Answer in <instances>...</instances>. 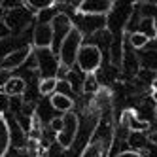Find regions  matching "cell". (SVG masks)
Instances as JSON below:
<instances>
[{
	"mask_svg": "<svg viewBox=\"0 0 157 157\" xmlns=\"http://www.w3.org/2000/svg\"><path fill=\"white\" fill-rule=\"evenodd\" d=\"M82 46H83V32H82V29H78L74 25L68 30V34L64 36V40L59 44V48H57L59 64L70 70L76 64V57H78V51H80Z\"/></svg>",
	"mask_w": 157,
	"mask_h": 157,
	"instance_id": "1",
	"label": "cell"
},
{
	"mask_svg": "<svg viewBox=\"0 0 157 157\" xmlns=\"http://www.w3.org/2000/svg\"><path fill=\"white\" fill-rule=\"evenodd\" d=\"M76 64L83 74L93 76L100 68V64H102V49L97 44H83L80 51H78Z\"/></svg>",
	"mask_w": 157,
	"mask_h": 157,
	"instance_id": "2",
	"label": "cell"
},
{
	"mask_svg": "<svg viewBox=\"0 0 157 157\" xmlns=\"http://www.w3.org/2000/svg\"><path fill=\"white\" fill-rule=\"evenodd\" d=\"M61 131L57 132V142L63 150H70L72 144L78 136V129H80V119L74 112H66V114L61 116Z\"/></svg>",
	"mask_w": 157,
	"mask_h": 157,
	"instance_id": "3",
	"label": "cell"
},
{
	"mask_svg": "<svg viewBox=\"0 0 157 157\" xmlns=\"http://www.w3.org/2000/svg\"><path fill=\"white\" fill-rule=\"evenodd\" d=\"M114 2L112 0H83L76 6V13L83 17H104L114 10Z\"/></svg>",
	"mask_w": 157,
	"mask_h": 157,
	"instance_id": "4",
	"label": "cell"
},
{
	"mask_svg": "<svg viewBox=\"0 0 157 157\" xmlns=\"http://www.w3.org/2000/svg\"><path fill=\"white\" fill-rule=\"evenodd\" d=\"M36 59H38V70L44 76L42 80L48 78H57L59 72V59L51 49H36Z\"/></svg>",
	"mask_w": 157,
	"mask_h": 157,
	"instance_id": "5",
	"label": "cell"
},
{
	"mask_svg": "<svg viewBox=\"0 0 157 157\" xmlns=\"http://www.w3.org/2000/svg\"><path fill=\"white\" fill-rule=\"evenodd\" d=\"M49 25H51V32H53V46H51V51H53V49L59 48V44L64 40V36L68 34V30L74 27V23H72V19L66 13L57 12Z\"/></svg>",
	"mask_w": 157,
	"mask_h": 157,
	"instance_id": "6",
	"label": "cell"
},
{
	"mask_svg": "<svg viewBox=\"0 0 157 157\" xmlns=\"http://www.w3.org/2000/svg\"><path fill=\"white\" fill-rule=\"evenodd\" d=\"M32 53H34L32 46H23L21 49H15V51H12V53L4 55L2 61H0V70L10 72V70L19 68V66H23V64L29 61V57H30Z\"/></svg>",
	"mask_w": 157,
	"mask_h": 157,
	"instance_id": "7",
	"label": "cell"
},
{
	"mask_svg": "<svg viewBox=\"0 0 157 157\" xmlns=\"http://www.w3.org/2000/svg\"><path fill=\"white\" fill-rule=\"evenodd\" d=\"M53 46V32H51V25L44 23V25H36L32 30V49H51Z\"/></svg>",
	"mask_w": 157,
	"mask_h": 157,
	"instance_id": "8",
	"label": "cell"
},
{
	"mask_svg": "<svg viewBox=\"0 0 157 157\" xmlns=\"http://www.w3.org/2000/svg\"><path fill=\"white\" fill-rule=\"evenodd\" d=\"M121 123H123V125H127V129H129L131 132H138V134H142L144 131H148V129H150V121L136 117L131 110L123 112V116H121Z\"/></svg>",
	"mask_w": 157,
	"mask_h": 157,
	"instance_id": "9",
	"label": "cell"
},
{
	"mask_svg": "<svg viewBox=\"0 0 157 157\" xmlns=\"http://www.w3.org/2000/svg\"><path fill=\"white\" fill-rule=\"evenodd\" d=\"M25 89H27V83H25L23 78L13 76V78H8L6 83L2 85V89H0V91L6 93L8 97H17V95H23Z\"/></svg>",
	"mask_w": 157,
	"mask_h": 157,
	"instance_id": "10",
	"label": "cell"
},
{
	"mask_svg": "<svg viewBox=\"0 0 157 157\" xmlns=\"http://www.w3.org/2000/svg\"><path fill=\"white\" fill-rule=\"evenodd\" d=\"M12 148V131L4 116H0V157H6V153Z\"/></svg>",
	"mask_w": 157,
	"mask_h": 157,
	"instance_id": "11",
	"label": "cell"
},
{
	"mask_svg": "<svg viewBox=\"0 0 157 157\" xmlns=\"http://www.w3.org/2000/svg\"><path fill=\"white\" fill-rule=\"evenodd\" d=\"M51 108L61 112V114H66V112H72L74 108V100L66 95H59V93H53L51 95Z\"/></svg>",
	"mask_w": 157,
	"mask_h": 157,
	"instance_id": "12",
	"label": "cell"
},
{
	"mask_svg": "<svg viewBox=\"0 0 157 157\" xmlns=\"http://www.w3.org/2000/svg\"><path fill=\"white\" fill-rule=\"evenodd\" d=\"M138 32L144 34L150 42L157 38V27H155V17L153 15H146L140 19V25H138Z\"/></svg>",
	"mask_w": 157,
	"mask_h": 157,
	"instance_id": "13",
	"label": "cell"
},
{
	"mask_svg": "<svg viewBox=\"0 0 157 157\" xmlns=\"http://www.w3.org/2000/svg\"><path fill=\"white\" fill-rule=\"evenodd\" d=\"M21 4H23V8L29 10L32 15L42 12V10H48V8H55V6H57L55 0H27V2H21Z\"/></svg>",
	"mask_w": 157,
	"mask_h": 157,
	"instance_id": "14",
	"label": "cell"
},
{
	"mask_svg": "<svg viewBox=\"0 0 157 157\" xmlns=\"http://www.w3.org/2000/svg\"><path fill=\"white\" fill-rule=\"evenodd\" d=\"M55 87H57V78H48V80H40L38 91L44 97H51L55 93Z\"/></svg>",
	"mask_w": 157,
	"mask_h": 157,
	"instance_id": "15",
	"label": "cell"
},
{
	"mask_svg": "<svg viewBox=\"0 0 157 157\" xmlns=\"http://www.w3.org/2000/svg\"><path fill=\"white\" fill-rule=\"evenodd\" d=\"M129 44L132 46V49H144L150 44V40L146 38L144 34H140L138 30H134V32H131V34H129Z\"/></svg>",
	"mask_w": 157,
	"mask_h": 157,
	"instance_id": "16",
	"label": "cell"
},
{
	"mask_svg": "<svg viewBox=\"0 0 157 157\" xmlns=\"http://www.w3.org/2000/svg\"><path fill=\"white\" fill-rule=\"evenodd\" d=\"M55 8H48V10H42V12L36 13V19H38V25H44V23H51V19L55 17Z\"/></svg>",
	"mask_w": 157,
	"mask_h": 157,
	"instance_id": "17",
	"label": "cell"
},
{
	"mask_svg": "<svg viewBox=\"0 0 157 157\" xmlns=\"http://www.w3.org/2000/svg\"><path fill=\"white\" fill-rule=\"evenodd\" d=\"M30 134H32V138H40V134H42V123H40L38 114H32L30 117Z\"/></svg>",
	"mask_w": 157,
	"mask_h": 157,
	"instance_id": "18",
	"label": "cell"
},
{
	"mask_svg": "<svg viewBox=\"0 0 157 157\" xmlns=\"http://www.w3.org/2000/svg\"><path fill=\"white\" fill-rule=\"evenodd\" d=\"M82 89H83V93H95L97 89H98V82H97V78L95 76H87L83 83H82Z\"/></svg>",
	"mask_w": 157,
	"mask_h": 157,
	"instance_id": "19",
	"label": "cell"
},
{
	"mask_svg": "<svg viewBox=\"0 0 157 157\" xmlns=\"http://www.w3.org/2000/svg\"><path fill=\"white\" fill-rule=\"evenodd\" d=\"M72 91V83L68 80H57V87H55V93L59 95H66L68 97V93Z\"/></svg>",
	"mask_w": 157,
	"mask_h": 157,
	"instance_id": "20",
	"label": "cell"
},
{
	"mask_svg": "<svg viewBox=\"0 0 157 157\" xmlns=\"http://www.w3.org/2000/svg\"><path fill=\"white\" fill-rule=\"evenodd\" d=\"M10 106H12V104H10V97L0 91V116H4L6 112L10 110Z\"/></svg>",
	"mask_w": 157,
	"mask_h": 157,
	"instance_id": "21",
	"label": "cell"
},
{
	"mask_svg": "<svg viewBox=\"0 0 157 157\" xmlns=\"http://www.w3.org/2000/svg\"><path fill=\"white\" fill-rule=\"evenodd\" d=\"M10 34H12V30H10L6 25H4V21H0V40H4V38H8Z\"/></svg>",
	"mask_w": 157,
	"mask_h": 157,
	"instance_id": "22",
	"label": "cell"
},
{
	"mask_svg": "<svg viewBox=\"0 0 157 157\" xmlns=\"http://www.w3.org/2000/svg\"><path fill=\"white\" fill-rule=\"evenodd\" d=\"M116 157H142V153H138L136 150H129V151H121Z\"/></svg>",
	"mask_w": 157,
	"mask_h": 157,
	"instance_id": "23",
	"label": "cell"
},
{
	"mask_svg": "<svg viewBox=\"0 0 157 157\" xmlns=\"http://www.w3.org/2000/svg\"><path fill=\"white\" fill-rule=\"evenodd\" d=\"M61 125H63L61 117H53V119H51V129H53V131L59 132V131H61Z\"/></svg>",
	"mask_w": 157,
	"mask_h": 157,
	"instance_id": "24",
	"label": "cell"
},
{
	"mask_svg": "<svg viewBox=\"0 0 157 157\" xmlns=\"http://www.w3.org/2000/svg\"><path fill=\"white\" fill-rule=\"evenodd\" d=\"M2 17H4V4L0 2V21H2Z\"/></svg>",
	"mask_w": 157,
	"mask_h": 157,
	"instance_id": "25",
	"label": "cell"
},
{
	"mask_svg": "<svg viewBox=\"0 0 157 157\" xmlns=\"http://www.w3.org/2000/svg\"><path fill=\"white\" fill-rule=\"evenodd\" d=\"M40 157H46V155H40Z\"/></svg>",
	"mask_w": 157,
	"mask_h": 157,
	"instance_id": "26",
	"label": "cell"
}]
</instances>
